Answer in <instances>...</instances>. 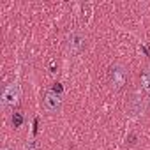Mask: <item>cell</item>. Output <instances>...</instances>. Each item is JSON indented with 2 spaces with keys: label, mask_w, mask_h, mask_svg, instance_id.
<instances>
[{
  "label": "cell",
  "mask_w": 150,
  "mask_h": 150,
  "mask_svg": "<svg viewBox=\"0 0 150 150\" xmlns=\"http://www.w3.org/2000/svg\"><path fill=\"white\" fill-rule=\"evenodd\" d=\"M108 80L113 90H122L127 85L129 80V71L122 64H113L108 67Z\"/></svg>",
  "instance_id": "obj_1"
},
{
  "label": "cell",
  "mask_w": 150,
  "mask_h": 150,
  "mask_svg": "<svg viewBox=\"0 0 150 150\" xmlns=\"http://www.w3.org/2000/svg\"><path fill=\"white\" fill-rule=\"evenodd\" d=\"M65 46H67V51L69 53L78 55L87 46V35L81 30H71L67 34V37H65Z\"/></svg>",
  "instance_id": "obj_2"
},
{
  "label": "cell",
  "mask_w": 150,
  "mask_h": 150,
  "mask_svg": "<svg viewBox=\"0 0 150 150\" xmlns=\"http://www.w3.org/2000/svg\"><path fill=\"white\" fill-rule=\"evenodd\" d=\"M20 96H21V90H20L18 83L7 85L2 92V106L4 108H14L20 101Z\"/></svg>",
  "instance_id": "obj_3"
},
{
  "label": "cell",
  "mask_w": 150,
  "mask_h": 150,
  "mask_svg": "<svg viewBox=\"0 0 150 150\" xmlns=\"http://www.w3.org/2000/svg\"><path fill=\"white\" fill-rule=\"evenodd\" d=\"M42 104H44V110H46L48 113L57 115V113H60V110H62V97H60L58 94H55V92L50 90V92L44 94Z\"/></svg>",
  "instance_id": "obj_4"
},
{
  "label": "cell",
  "mask_w": 150,
  "mask_h": 150,
  "mask_svg": "<svg viewBox=\"0 0 150 150\" xmlns=\"http://www.w3.org/2000/svg\"><path fill=\"white\" fill-rule=\"evenodd\" d=\"M145 110V99H143V94L141 92H134L129 99V111L132 117H139Z\"/></svg>",
  "instance_id": "obj_5"
},
{
  "label": "cell",
  "mask_w": 150,
  "mask_h": 150,
  "mask_svg": "<svg viewBox=\"0 0 150 150\" xmlns=\"http://www.w3.org/2000/svg\"><path fill=\"white\" fill-rule=\"evenodd\" d=\"M139 80H141V87H143V90L150 94V67H146V69L141 72Z\"/></svg>",
  "instance_id": "obj_6"
},
{
  "label": "cell",
  "mask_w": 150,
  "mask_h": 150,
  "mask_svg": "<svg viewBox=\"0 0 150 150\" xmlns=\"http://www.w3.org/2000/svg\"><path fill=\"white\" fill-rule=\"evenodd\" d=\"M23 150H41V143L37 139H27Z\"/></svg>",
  "instance_id": "obj_7"
},
{
  "label": "cell",
  "mask_w": 150,
  "mask_h": 150,
  "mask_svg": "<svg viewBox=\"0 0 150 150\" xmlns=\"http://www.w3.org/2000/svg\"><path fill=\"white\" fill-rule=\"evenodd\" d=\"M21 124H23V115L16 111V113L13 115V127H14V129H18Z\"/></svg>",
  "instance_id": "obj_8"
},
{
  "label": "cell",
  "mask_w": 150,
  "mask_h": 150,
  "mask_svg": "<svg viewBox=\"0 0 150 150\" xmlns=\"http://www.w3.org/2000/svg\"><path fill=\"white\" fill-rule=\"evenodd\" d=\"M62 90H64V88H62V83H53L51 92H55V94H58V96H60V94H62Z\"/></svg>",
  "instance_id": "obj_9"
},
{
  "label": "cell",
  "mask_w": 150,
  "mask_h": 150,
  "mask_svg": "<svg viewBox=\"0 0 150 150\" xmlns=\"http://www.w3.org/2000/svg\"><path fill=\"white\" fill-rule=\"evenodd\" d=\"M127 143H129V145H134V143H136V134H129Z\"/></svg>",
  "instance_id": "obj_10"
},
{
  "label": "cell",
  "mask_w": 150,
  "mask_h": 150,
  "mask_svg": "<svg viewBox=\"0 0 150 150\" xmlns=\"http://www.w3.org/2000/svg\"><path fill=\"white\" fill-rule=\"evenodd\" d=\"M37 124H39V118H34V134H37Z\"/></svg>",
  "instance_id": "obj_11"
},
{
  "label": "cell",
  "mask_w": 150,
  "mask_h": 150,
  "mask_svg": "<svg viewBox=\"0 0 150 150\" xmlns=\"http://www.w3.org/2000/svg\"><path fill=\"white\" fill-rule=\"evenodd\" d=\"M2 150H13V148H9V146H4V148H2Z\"/></svg>",
  "instance_id": "obj_12"
}]
</instances>
